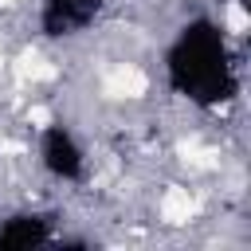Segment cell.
Returning a JSON list of instances; mask_svg holds the SVG:
<instances>
[{
	"label": "cell",
	"instance_id": "obj_6",
	"mask_svg": "<svg viewBox=\"0 0 251 251\" xmlns=\"http://www.w3.org/2000/svg\"><path fill=\"white\" fill-rule=\"evenodd\" d=\"M27 122H31L35 129H47V126H51V110H47V106H39V102H35V106H27Z\"/></svg>",
	"mask_w": 251,
	"mask_h": 251
},
{
	"label": "cell",
	"instance_id": "obj_3",
	"mask_svg": "<svg viewBox=\"0 0 251 251\" xmlns=\"http://www.w3.org/2000/svg\"><path fill=\"white\" fill-rule=\"evenodd\" d=\"M16 75H20L24 82H51V78L59 75V67L47 63L39 51H24V55L16 59Z\"/></svg>",
	"mask_w": 251,
	"mask_h": 251
},
{
	"label": "cell",
	"instance_id": "obj_1",
	"mask_svg": "<svg viewBox=\"0 0 251 251\" xmlns=\"http://www.w3.org/2000/svg\"><path fill=\"white\" fill-rule=\"evenodd\" d=\"M102 90H106L110 98H145V90H149V78H145L137 67H129V63H118V67L106 75Z\"/></svg>",
	"mask_w": 251,
	"mask_h": 251
},
{
	"label": "cell",
	"instance_id": "obj_5",
	"mask_svg": "<svg viewBox=\"0 0 251 251\" xmlns=\"http://www.w3.org/2000/svg\"><path fill=\"white\" fill-rule=\"evenodd\" d=\"M224 20H227V31H231V35H247V27H251L247 8H243L239 0H231V4L224 8Z\"/></svg>",
	"mask_w": 251,
	"mask_h": 251
},
{
	"label": "cell",
	"instance_id": "obj_8",
	"mask_svg": "<svg viewBox=\"0 0 251 251\" xmlns=\"http://www.w3.org/2000/svg\"><path fill=\"white\" fill-rule=\"evenodd\" d=\"M0 63H4V51H0Z\"/></svg>",
	"mask_w": 251,
	"mask_h": 251
},
{
	"label": "cell",
	"instance_id": "obj_2",
	"mask_svg": "<svg viewBox=\"0 0 251 251\" xmlns=\"http://www.w3.org/2000/svg\"><path fill=\"white\" fill-rule=\"evenodd\" d=\"M192 216H196V200H192V192L180 188V184H169L165 196H161V220H165L169 227H180V224H188Z\"/></svg>",
	"mask_w": 251,
	"mask_h": 251
},
{
	"label": "cell",
	"instance_id": "obj_7",
	"mask_svg": "<svg viewBox=\"0 0 251 251\" xmlns=\"http://www.w3.org/2000/svg\"><path fill=\"white\" fill-rule=\"evenodd\" d=\"M12 4H20V0H0V8H12Z\"/></svg>",
	"mask_w": 251,
	"mask_h": 251
},
{
	"label": "cell",
	"instance_id": "obj_4",
	"mask_svg": "<svg viewBox=\"0 0 251 251\" xmlns=\"http://www.w3.org/2000/svg\"><path fill=\"white\" fill-rule=\"evenodd\" d=\"M180 157H184V165H196V169H216L220 165V153L216 149H204L196 141H184L180 145Z\"/></svg>",
	"mask_w": 251,
	"mask_h": 251
}]
</instances>
